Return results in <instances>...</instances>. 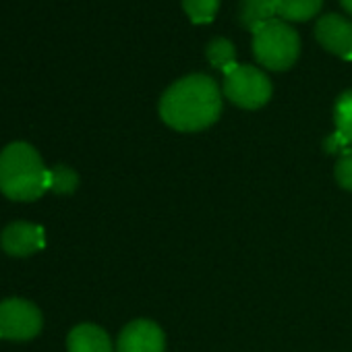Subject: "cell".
Wrapping results in <instances>:
<instances>
[{"label":"cell","mask_w":352,"mask_h":352,"mask_svg":"<svg viewBox=\"0 0 352 352\" xmlns=\"http://www.w3.org/2000/svg\"><path fill=\"white\" fill-rule=\"evenodd\" d=\"M222 96L208 75H189L166 89L160 100L162 120L176 131H201L218 120Z\"/></svg>","instance_id":"6da1fadb"},{"label":"cell","mask_w":352,"mask_h":352,"mask_svg":"<svg viewBox=\"0 0 352 352\" xmlns=\"http://www.w3.org/2000/svg\"><path fill=\"white\" fill-rule=\"evenodd\" d=\"M0 191L15 201H34L48 191V168L30 143H11L0 153Z\"/></svg>","instance_id":"7a4b0ae2"},{"label":"cell","mask_w":352,"mask_h":352,"mask_svg":"<svg viewBox=\"0 0 352 352\" xmlns=\"http://www.w3.org/2000/svg\"><path fill=\"white\" fill-rule=\"evenodd\" d=\"M255 58L270 71L290 69L300 52V38L282 19H272L253 32Z\"/></svg>","instance_id":"3957f363"},{"label":"cell","mask_w":352,"mask_h":352,"mask_svg":"<svg viewBox=\"0 0 352 352\" xmlns=\"http://www.w3.org/2000/svg\"><path fill=\"white\" fill-rule=\"evenodd\" d=\"M224 94L232 104L255 110L272 98V81L255 67H236L224 75Z\"/></svg>","instance_id":"277c9868"},{"label":"cell","mask_w":352,"mask_h":352,"mask_svg":"<svg viewBox=\"0 0 352 352\" xmlns=\"http://www.w3.org/2000/svg\"><path fill=\"white\" fill-rule=\"evenodd\" d=\"M42 329L40 309L23 298H7L0 302V338L32 340Z\"/></svg>","instance_id":"5b68a950"},{"label":"cell","mask_w":352,"mask_h":352,"mask_svg":"<svg viewBox=\"0 0 352 352\" xmlns=\"http://www.w3.org/2000/svg\"><path fill=\"white\" fill-rule=\"evenodd\" d=\"M164 331L147 319L131 321L118 336L116 352H164Z\"/></svg>","instance_id":"8992f818"},{"label":"cell","mask_w":352,"mask_h":352,"mask_svg":"<svg viewBox=\"0 0 352 352\" xmlns=\"http://www.w3.org/2000/svg\"><path fill=\"white\" fill-rule=\"evenodd\" d=\"M317 42L331 54L352 60V23L342 15H323L315 28Z\"/></svg>","instance_id":"52a82bcc"},{"label":"cell","mask_w":352,"mask_h":352,"mask_svg":"<svg viewBox=\"0 0 352 352\" xmlns=\"http://www.w3.org/2000/svg\"><path fill=\"white\" fill-rule=\"evenodd\" d=\"M0 243H3V249L9 255L28 257L46 247V234H44V228L38 224L13 222L11 226L3 230V234H0Z\"/></svg>","instance_id":"ba28073f"},{"label":"cell","mask_w":352,"mask_h":352,"mask_svg":"<svg viewBox=\"0 0 352 352\" xmlns=\"http://www.w3.org/2000/svg\"><path fill=\"white\" fill-rule=\"evenodd\" d=\"M67 348L69 352H112V342L102 327L83 323L71 329Z\"/></svg>","instance_id":"9c48e42d"},{"label":"cell","mask_w":352,"mask_h":352,"mask_svg":"<svg viewBox=\"0 0 352 352\" xmlns=\"http://www.w3.org/2000/svg\"><path fill=\"white\" fill-rule=\"evenodd\" d=\"M276 17V0H241L239 19L241 25L249 32H255L259 25Z\"/></svg>","instance_id":"30bf717a"},{"label":"cell","mask_w":352,"mask_h":352,"mask_svg":"<svg viewBox=\"0 0 352 352\" xmlns=\"http://www.w3.org/2000/svg\"><path fill=\"white\" fill-rule=\"evenodd\" d=\"M321 5L323 0H276V15L282 21H309Z\"/></svg>","instance_id":"8fae6325"},{"label":"cell","mask_w":352,"mask_h":352,"mask_svg":"<svg viewBox=\"0 0 352 352\" xmlns=\"http://www.w3.org/2000/svg\"><path fill=\"white\" fill-rule=\"evenodd\" d=\"M206 56H208L210 65L224 71V75H228L232 69L239 67L236 65V50H234L232 42H228L226 38H214L208 44Z\"/></svg>","instance_id":"7c38bea8"},{"label":"cell","mask_w":352,"mask_h":352,"mask_svg":"<svg viewBox=\"0 0 352 352\" xmlns=\"http://www.w3.org/2000/svg\"><path fill=\"white\" fill-rule=\"evenodd\" d=\"M336 133L342 137L346 145H352V89L344 91L333 108Z\"/></svg>","instance_id":"4fadbf2b"},{"label":"cell","mask_w":352,"mask_h":352,"mask_svg":"<svg viewBox=\"0 0 352 352\" xmlns=\"http://www.w3.org/2000/svg\"><path fill=\"white\" fill-rule=\"evenodd\" d=\"M79 185V176L69 166H54L48 170V189L56 195H71Z\"/></svg>","instance_id":"5bb4252c"},{"label":"cell","mask_w":352,"mask_h":352,"mask_svg":"<svg viewBox=\"0 0 352 352\" xmlns=\"http://www.w3.org/2000/svg\"><path fill=\"white\" fill-rule=\"evenodd\" d=\"M183 9L193 23H210L220 9V0H183Z\"/></svg>","instance_id":"9a60e30c"},{"label":"cell","mask_w":352,"mask_h":352,"mask_svg":"<svg viewBox=\"0 0 352 352\" xmlns=\"http://www.w3.org/2000/svg\"><path fill=\"white\" fill-rule=\"evenodd\" d=\"M336 181L342 189L352 191V147H346L336 164Z\"/></svg>","instance_id":"2e32d148"},{"label":"cell","mask_w":352,"mask_h":352,"mask_svg":"<svg viewBox=\"0 0 352 352\" xmlns=\"http://www.w3.org/2000/svg\"><path fill=\"white\" fill-rule=\"evenodd\" d=\"M340 3H342V7L352 15V0H340Z\"/></svg>","instance_id":"e0dca14e"}]
</instances>
